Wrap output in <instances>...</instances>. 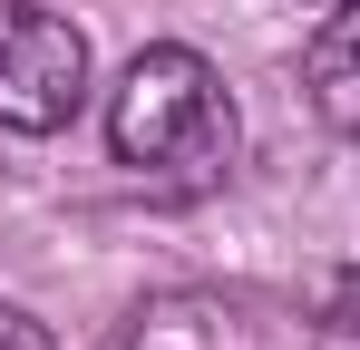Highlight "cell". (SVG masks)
<instances>
[{
	"mask_svg": "<svg viewBox=\"0 0 360 350\" xmlns=\"http://www.w3.org/2000/svg\"><path fill=\"white\" fill-rule=\"evenodd\" d=\"M302 78H311V108H321V117L360 146V0H351V10H331V20L311 30Z\"/></svg>",
	"mask_w": 360,
	"mask_h": 350,
	"instance_id": "cell-4",
	"label": "cell"
},
{
	"mask_svg": "<svg viewBox=\"0 0 360 350\" xmlns=\"http://www.w3.org/2000/svg\"><path fill=\"white\" fill-rule=\"evenodd\" d=\"M108 146H117V166L136 185L195 195V185H214V175L234 166V98L176 39L166 49H136L127 78H117V98H108Z\"/></svg>",
	"mask_w": 360,
	"mask_h": 350,
	"instance_id": "cell-1",
	"label": "cell"
},
{
	"mask_svg": "<svg viewBox=\"0 0 360 350\" xmlns=\"http://www.w3.org/2000/svg\"><path fill=\"white\" fill-rule=\"evenodd\" d=\"M88 98V39L39 0H0V136H49Z\"/></svg>",
	"mask_w": 360,
	"mask_h": 350,
	"instance_id": "cell-2",
	"label": "cell"
},
{
	"mask_svg": "<svg viewBox=\"0 0 360 350\" xmlns=\"http://www.w3.org/2000/svg\"><path fill=\"white\" fill-rule=\"evenodd\" d=\"M0 350H59V341H49V321H30L20 302H0Z\"/></svg>",
	"mask_w": 360,
	"mask_h": 350,
	"instance_id": "cell-6",
	"label": "cell"
},
{
	"mask_svg": "<svg viewBox=\"0 0 360 350\" xmlns=\"http://www.w3.org/2000/svg\"><path fill=\"white\" fill-rule=\"evenodd\" d=\"M302 10H311V20H331V10H351V0H302Z\"/></svg>",
	"mask_w": 360,
	"mask_h": 350,
	"instance_id": "cell-7",
	"label": "cell"
},
{
	"mask_svg": "<svg viewBox=\"0 0 360 350\" xmlns=\"http://www.w3.org/2000/svg\"><path fill=\"white\" fill-rule=\"evenodd\" d=\"M321 350H360V273H341L321 302Z\"/></svg>",
	"mask_w": 360,
	"mask_h": 350,
	"instance_id": "cell-5",
	"label": "cell"
},
{
	"mask_svg": "<svg viewBox=\"0 0 360 350\" xmlns=\"http://www.w3.org/2000/svg\"><path fill=\"white\" fill-rule=\"evenodd\" d=\"M108 350H273V331L234 292H146Z\"/></svg>",
	"mask_w": 360,
	"mask_h": 350,
	"instance_id": "cell-3",
	"label": "cell"
}]
</instances>
